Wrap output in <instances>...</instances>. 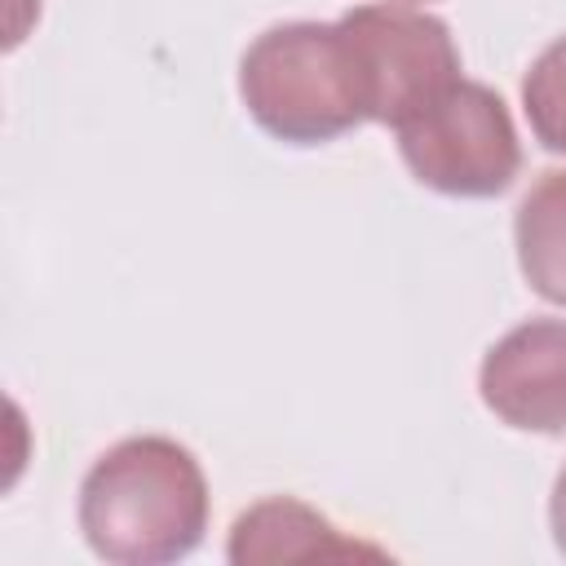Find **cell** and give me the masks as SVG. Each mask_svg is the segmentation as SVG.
Listing matches in <instances>:
<instances>
[{
    "mask_svg": "<svg viewBox=\"0 0 566 566\" xmlns=\"http://www.w3.org/2000/svg\"><path fill=\"white\" fill-rule=\"evenodd\" d=\"M371 102V119L402 124L460 80V49L451 27L407 4H358L340 18Z\"/></svg>",
    "mask_w": 566,
    "mask_h": 566,
    "instance_id": "4",
    "label": "cell"
},
{
    "mask_svg": "<svg viewBox=\"0 0 566 566\" xmlns=\"http://www.w3.org/2000/svg\"><path fill=\"white\" fill-rule=\"evenodd\" d=\"M380 557V548L345 539L323 513H314L301 500H261L248 513H239L234 531H230V548L226 557L234 566L248 562H301V557Z\"/></svg>",
    "mask_w": 566,
    "mask_h": 566,
    "instance_id": "6",
    "label": "cell"
},
{
    "mask_svg": "<svg viewBox=\"0 0 566 566\" xmlns=\"http://www.w3.org/2000/svg\"><path fill=\"white\" fill-rule=\"evenodd\" d=\"M517 265L526 283L553 301L566 305V168L544 172L526 199L517 203Z\"/></svg>",
    "mask_w": 566,
    "mask_h": 566,
    "instance_id": "7",
    "label": "cell"
},
{
    "mask_svg": "<svg viewBox=\"0 0 566 566\" xmlns=\"http://www.w3.org/2000/svg\"><path fill=\"white\" fill-rule=\"evenodd\" d=\"M522 106L544 150L566 155V35H557L522 80Z\"/></svg>",
    "mask_w": 566,
    "mask_h": 566,
    "instance_id": "8",
    "label": "cell"
},
{
    "mask_svg": "<svg viewBox=\"0 0 566 566\" xmlns=\"http://www.w3.org/2000/svg\"><path fill=\"white\" fill-rule=\"evenodd\" d=\"M478 389L504 424L566 433V323L531 318L504 332L482 358Z\"/></svg>",
    "mask_w": 566,
    "mask_h": 566,
    "instance_id": "5",
    "label": "cell"
},
{
    "mask_svg": "<svg viewBox=\"0 0 566 566\" xmlns=\"http://www.w3.org/2000/svg\"><path fill=\"white\" fill-rule=\"evenodd\" d=\"M248 115L279 142L318 146L371 119L358 53L340 22H279L239 62Z\"/></svg>",
    "mask_w": 566,
    "mask_h": 566,
    "instance_id": "2",
    "label": "cell"
},
{
    "mask_svg": "<svg viewBox=\"0 0 566 566\" xmlns=\"http://www.w3.org/2000/svg\"><path fill=\"white\" fill-rule=\"evenodd\" d=\"M80 531L115 566H164L195 553L208 531L199 460L159 433L115 442L80 482Z\"/></svg>",
    "mask_w": 566,
    "mask_h": 566,
    "instance_id": "1",
    "label": "cell"
},
{
    "mask_svg": "<svg viewBox=\"0 0 566 566\" xmlns=\"http://www.w3.org/2000/svg\"><path fill=\"white\" fill-rule=\"evenodd\" d=\"M548 522H553V539H557V553L566 557V469H562V473H557V482H553Z\"/></svg>",
    "mask_w": 566,
    "mask_h": 566,
    "instance_id": "9",
    "label": "cell"
},
{
    "mask_svg": "<svg viewBox=\"0 0 566 566\" xmlns=\"http://www.w3.org/2000/svg\"><path fill=\"white\" fill-rule=\"evenodd\" d=\"M394 133L411 177L442 195L491 199L522 168V142L504 97L464 75L394 124Z\"/></svg>",
    "mask_w": 566,
    "mask_h": 566,
    "instance_id": "3",
    "label": "cell"
}]
</instances>
